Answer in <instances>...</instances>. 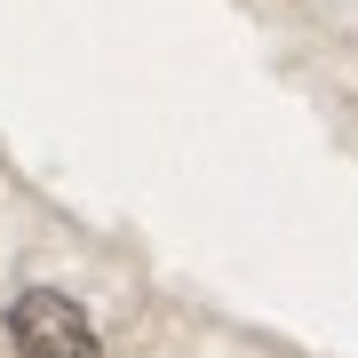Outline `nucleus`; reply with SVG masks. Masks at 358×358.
<instances>
[{"mask_svg":"<svg viewBox=\"0 0 358 358\" xmlns=\"http://www.w3.org/2000/svg\"><path fill=\"white\" fill-rule=\"evenodd\" d=\"M8 334H16L24 358H96L88 310H80L72 294H56V287H24L16 294L8 303Z\"/></svg>","mask_w":358,"mask_h":358,"instance_id":"f257e3e1","label":"nucleus"}]
</instances>
